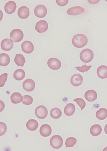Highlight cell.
<instances>
[{
	"instance_id": "obj_1",
	"label": "cell",
	"mask_w": 107,
	"mask_h": 151,
	"mask_svg": "<svg viewBox=\"0 0 107 151\" xmlns=\"http://www.w3.org/2000/svg\"><path fill=\"white\" fill-rule=\"evenodd\" d=\"M88 39L83 34H77L75 35L72 40L73 45L77 48H82L85 46L88 43Z\"/></svg>"
},
{
	"instance_id": "obj_2",
	"label": "cell",
	"mask_w": 107,
	"mask_h": 151,
	"mask_svg": "<svg viewBox=\"0 0 107 151\" xmlns=\"http://www.w3.org/2000/svg\"><path fill=\"white\" fill-rule=\"evenodd\" d=\"M94 54L93 52L90 49L86 48L82 50L80 54V58L84 63H88L93 60Z\"/></svg>"
},
{
	"instance_id": "obj_3",
	"label": "cell",
	"mask_w": 107,
	"mask_h": 151,
	"mask_svg": "<svg viewBox=\"0 0 107 151\" xmlns=\"http://www.w3.org/2000/svg\"><path fill=\"white\" fill-rule=\"evenodd\" d=\"M24 36L23 31L18 29H13L10 34V39L14 43L21 42L23 39Z\"/></svg>"
},
{
	"instance_id": "obj_4",
	"label": "cell",
	"mask_w": 107,
	"mask_h": 151,
	"mask_svg": "<svg viewBox=\"0 0 107 151\" xmlns=\"http://www.w3.org/2000/svg\"><path fill=\"white\" fill-rule=\"evenodd\" d=\"M63 140L61 136L55 135L52 137L50 141V145L54 149H58L62 147Z\"/></svg>"
},
{
	"instance_id": "obj_5",
	"label": "cell",
	"mask_w": 107,
	"mask_h": 151,
	"mask_svg": "<svg viewBox=\"0 0 107 151\" xmlns=\"http://www.w3.org/2000/svg\"><path fill=\"white\" fill-rule=\"evenodd\" d=\"M34 113L37 118L43 119L46 118L48 115V111L45 106L40 105L36 108Z\"/></svg>"
},
{
	"instance_id": "obj_6",
	"label": "cell",
	"mask_w": 107,
	"mask_h": 151,
	"mask_svg": "<svg viewBox=\"0 0 107 151\" xmlns=\"http://www.w3.org/2000/svg\"><path fill=\"white\" fill-rule=\"evenodd\" d=\"M34 13L35 15L38 18H43L46 16L47 9L43 5L39 4L35 7Z\"/></svg>"
},
{
	"instance_id": "obj_7",
	"label": "cell",
	"mask_w": 107,
	"mask_h": 151,
	"mask_svg": "<svg viewBox=\"0 0 107 151\" xmlns=\"http://www.w3.org/2000/svg\"><path fill=\"white\" fill-rule=\"evenodd\" d=\"M47 65L52 70H57L61 68V63L58 59L51 58L49 59L47 62Z\"/></svg>"
},
{
	"instance_id": "obj_8",
	"label": "cell",
	"mask_w": 107,
	"mask_h": 151,
	"mask_svg": "<svg viewBox=\"0 0 107 151\" xmlns=\"http://www.w3.org/2000/svg\"><path fill=\"white\" fill-rule=\"evenodd\" d=\"M21 48L24 53L29 54L34 51V47L31 41H25L21 45Z\"/></svg>"
},
{
	"instance_id": "obj_9",
	"label": "cell",
	"mask_w": 107,
	"mask_h": 151,
	"mask_svg": "<svg viewBox=\"0 0 107 151\" xmlns=\"http://www.w3.org/2000/svg\"><path fill=\"white\" fill-rule=\"evenodd\" d=\"M48 28V23L45 20H40L37 22L35 29L39 33H44Z\"/></svg>"
},
{
	"instance_id": "obj_10",
	"label": "cell",
	"mask_w": 107,
	"mask_h": 151,
	"mask_svg": "<svg viewBox=\"0 0 107 151\" xmlns=\"http://www.w3.org/2000/svg\"><path fill=\"white\" fill-rule=\"evenodd\" d=\"M23 87L25 91L31 92L34 90L35 87V83L32 79H26L23 83Z\"/></svg>"
},
{
	"instance_id": "obj_11",
	"label": "cell",
	"mask_w": 107,
	"mask_h": 151,
	"mask_svg": "<svg viewBox=\"0 0 107 151\" xmlns=\"http://www.w3.org/2000/svg\"><path fill=\"white\" fill-rule=\"evenodd\" d=\"M83 81V77L78 73L75 74L71 76L70 82L74 86H78L82 85Z\"/></svg>"
},
{
	"instance_id": "obj_12",
	"label": "cell",
	"mask_w": 107,
	"mask_h": 151,
	"mask_svg": "<svg viewBox=\"0 0 107 151\" xmlns=\"http://www.w3.org/2000/svg\"><path fill=\"white\" fill-rule=\"evenodd\" d=\"M1 48L4 51H10L13 47V42L9 39H4L1 42Z\"/></svg>"
},
{
	"instance_id": "obj_13",
	"label": "cell",
	"mask_w": 107,
	"mask_h": 151,
	"mask_svg": "<svg viewBox=\"0 0 107 151\" xmlns=\"http://www.w3.org/2000/svg\"><path fill=\"white\" fill-rule=\"evenodd\" d=\"M85 12V9L80 6H75L71 7L67 11V13L70 16H77Z\"/></svg>"
},
{
	"instance_id": "obj_14",
	"label": "cell",
	"mask_w": 107,
	"mask_h": 151,
	"mask_svg": "<svg viewBox=\"0 0 107 151\" xmlns=\"http://www.w3.org/2000/svg\"><path fill=\"white\" fill-rule=\"evenodd\" d=\"M16 2L13 1H9L6 4L4 7V11L8 14H12L14 13L17 9Z\"/></svg>"
},
{
	"instance_id": "obj_15",
	"label": "cell",
	"mask_w": 107,
	"mask_h": 151,
	"mask_svg": "<svg viewBox=\"0 0 107 151\" xmlns=\"http://www.w3.org/2000/svg\"><path fill=\"white\" fill-rule=\"evenodd\" d=\"M30 14L29 9L26 6H23L19 7L17 11V15L22 19H27L29 16Z\"/></svg>"
},
{
	"instance_id": "obj_16",
	"label": "cell",
	"mask_w": 107,
	"mask_h": 151,
	"mask_svg": "<svg viewBox=\"0 0 107 151\" xmlns=\"http://www.w3.org/2000/svg\"><path fill=\"white\" fill-rule=\"evenodd\" d=\"M39 132L40 134L42 137H47L51 134L52 130L50 126L48 124H45L41 126Z\"/></svg>"
},
{
	"instance_id": "obj_17",
	"label": "cell",
	"mask_w": 107,
	"mask_h": 151,
	"mask_svg": "<svg viewBox=\"0 0 107 151\" xmlns=\"http://www.w3.org/2000/svg\"><path fill=\"white\" fill-rule=\"evenodd\" d=\"M84 97L87 101L92 102L96 99L98 95L96 91L93 90H89L87 91L85 93Z\"/></svg>"
},
{
	"instance_id": "obj_18",
	"label": "cell",
	"mask_w": 107,
	"mask_h": 151,
	"mask_svg": "<svg viewBox=\"0 0 107 151\" xmlns=\"http://www.w3.org/2000/svg\"><path fill=\"white\" fill-rule=\"evenodd\" d=\"M97 74L99 78L105 79L107 78V66L102 65L98 67L97 70Z\"/></svg>"
},
{
	"instance_id": "obj_19",
	"label": "cell",
	"mask_w": 107,
	"mask_h": 151,
	"mask_svg": "<svg viewBox=\"0 0 107 151\" xmlns=\"http://www.w3.org/2000/svg\"><path fill=\"white\" fill-rule=\"evenodd\" d=\"M76 110L75 106L73 104L69 103L65 107L64 113L67 116H70L73 115Z\"/></svg>"
},
{
	"instance_id": "obj_20",
	"label": "cell",
	"mask_w": 107,
	"mask_h": 151,
	"mask_svg": "<svg viewBox=\"0 0 107 151\" xmlns=\"http://www.w3.org/2000/svg\"><path fill=\"white\" fill-rule=\"evenodd\" d=\"M26 127L30 131L36 130L38 128L39 124L38 121L36 120L32 119L28 121L26 124Z\"/></svg>"
},
{
	"instance_id": "obj_21",
	"label": "cell",
	"mask_w": 107,
	"mask_h": 151,
	"mask_svg": "<svg viewBox=\"0 0 107 151\" xmlns=\"http://www.w3.org/2000/svg\"><path fill=\"white\" fill-rule=\"evenodd\" d=\"M10 62L9 56L6 53H2L0 54V65L6 66L8 65Z\"/></svg>"
},
{
	"instance_id": "obj_22",
	"label": "cell",
	"mask_w": 107,
	"mask_h": 151,
	"mask_svg": "<svg viewBox=\"0 0 107 151\" xmlns=\"http://www.w3.org/2000/svg\"><path fill=\"white\" fill-rule=\"evenodd\" d=\"M26 76V73L24 70L22 69H17L14 72L13 76L17 81H21Z\"/></svg>"
},
{
	"instance_id": "obj_23",
	"label": "cell",
	"mask_w": 107,
	"mask_h": 151,
	"mask_svg": "<svg viewBox=\"0 0 107 151\" xmlns=\"http://www.w3.org/2000/svg\"><path fill=\"white\" fill-rule=\"evenodd\" d=\"M90 133L93 137H96L100 135L102 132L101 126L98 124L94 125L90 129Z\"/></svg>"
},
{
	"instance_id": "obj_24",
	"label": "cell",
	"mask_w": 107,
	"mask_h": 151,
	"mask_svg": "<svg viewBox=\"0 0 107 151\" xmlns=\"http://www.w3.org/2000/svg\"><path fill=\"white\" fill-rule=\"evenodd\" d=\"M14 61L17 66L23 67L26 62L25 59L21 54H16Z\"/></svg>"
},
{
	"instance_id": "obj_25",
	"label": "cell",
	"mask_w": 107,
	"mask_h": 151,
	"mask_svg": "<svg viewBox=\"0 0 107 151\" xmlns=\"http://www.w3.org/2000/svg\"><path fill=\"white\" fill-rule=\"evenodd\" d=\"M23 96L20 93L15 92L12 94L11 96V102L14 104L20 103L23 100Z\"/></svg>"
},
{
	"instance_id": "obj_26",
	"label": "cell",
	"mask_w": 107,
	"mask_h": 151,
	"mask_svg": "<svg viewBox=\"0 0 107 151\" xmlns=\"http://www.w3.org/2000/svg\"><path fill=\"white\" fill-rule=\"evenodd\" d=\"M96 116L100 120H104L107 117V110L104 108H101L97 111Z\"/></svg>"
},
{
	"instance_id": "obj_27",
	"label": "cell",
	"mask_w": 107,
	"mask_h": 151,
	"mask_svg": "<svg viewBox=\"0 0 107 151\" xmlns=\"http://www.w3.org/2000/svg\"><path fill=\"white\" fill-rule=\"evenodd\" d=\"M50 114L51 117L54 119H58L61 117L62 112L60 109L58 108H54L51 110Z\"/></svg>"
},
{
	"instance_id": "obj_28",
	"label": "cell",
	"mask_w": 107,
	"mask_h": 151,
	"mask_svg": "<svg viewBox=\"0 0 107 151\" xmlns=\"http://www.w3.org/2000/svg\"><path fill=\"white\" fill-rule=\"evenodd\" d=\"M77 140L75 138L73 137H69L67 139L65 142L66 148L71 147H74L76 144Z\"/></svg>"
},
{
	"instance_id": "obj_29",
	"label": "cell",
	"mask_w": 107,
	"mask_h": 151,
	"mask_svg": "<svg viewBox=\"0 0 107 151\" xmlns=\"http://www.w3.org/2000/svg\"><path fill=\"white\" fill-rule=\"evenodd\" d=\"M23 100L22 103L24 105H29L33 103V99L31 96L28 95H24L23 96Z\"/></svg>"
},
{
	"instance_id": "obj_30",
	"label": "cell",
	"mask_w": 107,
	"mask_h": 151,
	"mask_svg": "<svg viewBox=\"0 0 107 151\" xmlns=\"http://www.w3.org/2000/svg\"><path fill=\"white\" fill-rule=\"evenodd\" d=\"M75 101L79 107L80 108L81 111L83 110L85 108L86 106V103L83 99L81 98H78L73 100Z\"/></svg>"
},
{
	"instance_id": "obj_31",
	"label": "cell",
	"mask_w": 107,
	"mask_h": 151,
	"mask_svg": "<svg viewBox=\"0 0 107 151\" xmlns=\"http://www.w3.org/2000/svg\"><path fill=\"white\" fill-rule=\"evenodd\" d=\"M91 67V65L87 66L86 64H85L84 65L81 67H75L74 68H76L77 70L80 72L84 73L85 72H87L90 70Z\"/></svg>"
},
{
	"instance_id": "obj_32",
	"label": "cell",
	"mask_w": 107,
	"mask_h": 151,
	"mask_svg": "<svg viewBox=\"0 0 107 151\" xmlns=\"http://www.w3.org/2000/svg\"><path fill=\"white\" fill-rule=\"evenodd\" d=\"M8 76V74L7 73L2 74L0 76V87L2 88L4 86L6 83Z\"/></svg>"
},
{
	"instance_id": "obj_33",
	"label": "cell",
	"mask_w": 107,
	"mask_h": 151,
	"mask_svg": "<svg viewBox=\"0 0 107 151\" xmlns=\"http://www.w3.org/2000/svg\"><path fill=\"white\" fill-rule=\"evenodd\" d=\"M7 127L6 125L4 123L0 122V136L4 135L6 132Z\"/></svg>"
},
{
	"instance_id": "obj_34",
	"label": "cell",
	"mask_w": 107,
	"mask_h": 151,
	"mask_svg": "<svg viewBox=\"0 0 107 151\" xmlns=\"http://www.w3.org/2000/svg\"><path fill=\"white\" fill-rule=\"evenodd\" d=\"M57 4L60 6H64L66 5L68 3L69 1L66 0V1H56Z\"/></svg>"
},
{
	"instance_id": "obj_35",
	"label": "cell",
	"mask_w": 107,
	"mask_h": 151,
	"mask_svg": "<svg viewBox=\"0 0 107 151\" xmlns=\"http://www.w3.org/2000/svg\"><path fill=\"white\" fill-rule=\"evenodd\" d=\"M104 132L107 135V124L104 127Z\"/></svg>"
},
{
	"instance_id": "obj_36",
	"label": "cell",
	"mask_w": 107,
	"mask_h": 151,
	"mask_svg": "<svg viewBox=\"0 0 107 151\" xmlns=\"http://www.w3.org/2000/svg\"><path fill=\"white\" fill-rule=\"evenodd\" d=\"M103 151H107V147L104 148Z\"/></svg>"
}]
</instances>
